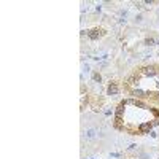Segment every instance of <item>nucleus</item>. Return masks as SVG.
Instances as JSON below:
<instances>
[{
  "mask_svg": "<svg viewBox=\"0 0 159 159\" xmlns=\"http://www.w3.org/2000/svg\"><path fill=\"white\" fill-rule=\"evenodd\" d=\"M116 119L121 129L129 132H143L157 123V113L140 102L127 100L119 105Z\"/></svg>",
  "mask_w": 159,
  "mask_h": 159,
  "instance_id": "1",
  "label": "nucleus"
}]
</instances>
